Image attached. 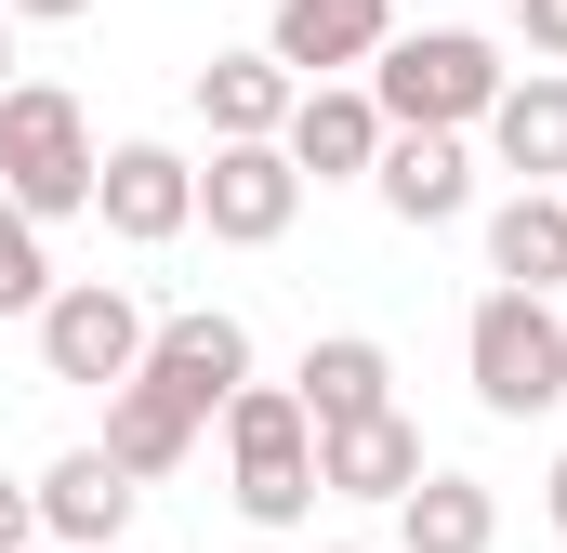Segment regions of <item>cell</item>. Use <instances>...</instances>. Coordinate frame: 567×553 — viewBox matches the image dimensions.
I'll list each match as a JSON object with an SVG mask.
<instances>
[{
	"label": "cell",
	"mask_w": 567,
	"mask_h": 553,
	"mask_svg": "<svg viewBox=\"0 0 567 553\" xmlns=\"http://www.w3.org/2000/svg\"><path fill=\"white\" fill-rule=\"evenodd\" d=\"M198 396H172V383H158V369H133V383H106V461H120V474H172V461H185V448H198Z\"/></svg>",
	"instance_id": "obj_12"
},
{
	"label": "cell",
	"mask_w": 567,
	"mask_h": 553,
	"mask_svg": "<svg viewBox=\"0 0 567 553\" xmlns=\"http://www.w3.org/2000/svg\"><path fill=\"white\" fill-rule=\"evenodd\" d=\"M383 133H396V119H383V106H370L357 80H303V93H290V119H278L290 171H317V185L370 171V158H383Z\"/></svg>",
	"instance_id": "obj_9"
},
{
	"label": "cell",
	"mask_w": 567,
	"mask_h": 553,
	"mask_svg": "<svg viewBox=\"0 0 567 553\" xmlns=\"http://www.w3.org/2000/svg\"><path fill=\"white\" fill-rule=\"evenodd\" d=\"M488 276H515V290H567V198H555V185H515V198L488 211Z\"/></svg>",
	"instance_id": "obj_17"
},
{
	"label": "cell",
	"mask_w": 567,
	"mask_h": 553,
	"mask_svg": "<svg viewBox=\"0 0 567 553\" xmlns=\"http://www.w3.org/2000/svg\"><path fill=\"white\" fill-rule=\"evenodd\" d=\"M40 541V488H27V474H0V553H27Z\"/></svg>",
	"instance_id": "obj_21"
},
{
	"label": "cell",
	"mask_w": 567,
	"mask_h": 553,
	"mask_svg": "<svg viewBox=\"0 0 567 553\" xmlns=\"http://www.w3.org/2000/svg\"><path fill=\"white\" fill-rule=\"evenodd\" d=\"M133 528V474L106 461V448H66L53 474H40V541H66V553H106Z\"/></svg>",
	"instance_id": "obj_14"
},
{
	"label": "cell",
	"mask_w": 567,
	"mask_h": 553,
	"mask_svg": "<svg viewBox=\"0 0 567 553\" xmlns=\"http://www.w3.org/2000/svg\"><path fill=\"white\" fill-rule=\"evenodd\" d=\"M53 303V251H40V211L0 198V316H40Z\"/></svg>",
	"instance_id": "obj_20"
},
{
	"label": "cell",
	"mask_w": 567,
	"mask_h": 553,
	"mask_svg": "<svg viewBox=\"0 0 567 553\" xmlns=\"http://www.w3.org/2000/svg\"><path fill=\"white\" fill-rule=\"evenodd\" d=\"M290 93H303V80H290L278 53H212V66H198V119H212V145H225V133H278Z\"/></svg>",
	"instance_id": "obj_19"
},
{
	"label": "cell",
	"mask_w": 567,
	"mask_h": 553,
	"mask_svg": "<svg viewBox=\"0 0 567 553\" xmlns=\"http://www.w3.org/2000/svg\"><path fill=\"white\" fill-rule=\"evenodd\" d=\"M290 396H303V421L330 435V421H357V409H396V356H383L370 330H330V343H303Z\"/></svg>",
	"instance_id": "obj_15"
},
{
	"label": "cell",
	"mask_w": 567,
	"mask_h": 553,
	"mask_svg": "<svg viewBox=\"0 0 567 553\" xmlns=\"http://www.w3.org/2000/svg\"><path fill=\"white\" fill-rule=\"evenodd\" d=\"M27 553H66V541H27Z\"/></svg>",
	"instance_id": "obj_27"
},
{
	"label": "cell",
	"mask_w": 567,
	"mask_h": 553,
	"mask_svg": "<svg viewBox=\"0 0 567 553\" xmlns=\"http://www.w3.org/2000/svg\"><path fill=\"white\" fill-rule=\"evenodd\" d=\"M145 330H158V316H145L120 276H80V290H53V303H40V369L106 396V383H133V369H145Z\"/></svg>",
	"instance_id": "obj_5"
},
{
	"label": "cell",
	"mask_w": 567,
	"mask_h": 553,
	"mask_svg": "<svg viewBox=\"0 0 567 553\" xmlns=\"http://www.w3.org/2000/svg\"><path fill=\"white\" fill-rule=\"evenodd\" d=\"M290 211H303V171H290L278 133H225V145H212V171H198V225H212L225 251H278Z\"/></svg>",
	"instance_id": "obj_6"
},
{
	"label": "cell",
	"mask_w": 567,
	"mask_h": 553,
	"mask_svg": "<svg viewBox=\"0 0 567 553\" xmlns=\"http://www.w3.org/2000/svg\"><path fill=\"white\" fill-rule=\"evenodd\" d=\"M383 40H396V0H278V27H265V53H278L290 80H343Z\"/></svg>",
	"instance_id": "obj_10"
},
{
	"label": "cell",
	"mask_w": 567,
	"mask_h": 553,
	"mask_svg": "<svg viewBox=\"0 0 567 553\" xmlns=\"http://www.w3.org/2000/svg\"><path fill=\"white\" fill-rule=\"evenodd\" d=\"M515 27H528V53H555V66H567V0H515Z\"/></svg>",
	"instance_id": "obj_22"
},
{
	"label": "cell",
	"mask_w": 567,
	"mask_h": 553,
	"mask_svg": "<svg viewBox=\"0 0 567 553\" xmlns=\"http://www.w3.org/2000/svg\"><path fill=\"white\" fill-rule=\"evenodd\" d=\"M462 369H475V409L488 421H542L567 396V316H555V290H488L475 316H462Z\"/></svg>",
	"instance_id": "obj_2"
},
{
	"label": "cell",
	"mask_w": 567,
	"mask_h": 553,
	"mask_svg": "<svg viewBox=\"0 0 567 553\" xmlns=\"http://www.w3.org/2000/svg\"><path fill=\"white\" fill-rule=\"evenodd\" d=\"M475 133L502 145V171H528V185H542V171H567V80H555V66L502 80V106H488Z\"/></svg>",
	"instance_id": "obj_18"
},
{
	"label": "cell",
	"mask_w": 567,
	"mask_h": 553,
	"mask_svg": "<svg viewBox=\"0 0 567 553\" xmlns=\"http://www.w3.org/2000/svg\"><path fill=\"white\" fill-rule=\"evenodd\" d=\"M330 553H370V541H330Z\"/></svg>",
	"instance_id": "obj_26"
},
{
	"label": "cell",
	"mask_w": 567,
	"mask_h": 553,
	"mask_svg": "<svg viewBox=\"0 0 567 553\" xmlns=\"http://www.w3.org/2000/svg\"><path fill=\"white\" fill-rule=\"evenodd\" d=\"M0 198L40 211V225L93 211V119H80L66 80H13L0 93Z\"/></svg>",
	"instance_id": "obj_4"
},
{
	"label": "cell",
	"mask_w": 567,
	"mask_h": 553,
	"mask_svg": "<svg viewBox=\"0 0 567 553\" xmlns=\"http://www.w3.org/2000/svg\"><path fill=\"white\" fill-rule=\"evenodd\" d=\"M225 461H238V514L251 528H303L330 488H317V421H303V396L290 383H238L225 396Z\"/></svg>",
	"instance_id": "obj_3"
},
{
	"label": "cell",
	"mask_w": 567,
	"mask_h": 553,
	"mask_svg": "<svg viewBox=\"0 0 567 553\" xmlns=\"http://www.w3.org/2000/svg\"><path fill=\"white\" fill-rule=\"evenodd\" d=\"M502 40H475V27H396L383 53H370V106L396 119V133H475L488 106H502Z\"/></svg>",
	"instance_id": "obj_1"
},
{
	"label": "cell",
	"mask_w": 567,
	"mask_h": 553,
	"mask_svg": "<svg viewBox=\"0 0 567 553\" xmlns=\"http://www.w3.org/2000/svg\"><path fill=\"white\" fill-rule=\"evenodd\" d=\"M410 474H423V435L396 409H357V421L317 435V488H330V501H396Z\"/></svg>",
	"instance_id": "obj_13"
},
{
	"label": "cell",
	"mask_w": 567,
	"mask_h": 553,
	"mask_svg": "<svg viewBox=\"0 0 567 553\" xmlns=\"http://www.w3.org/2000/svg\"><path fill=\"white\" fill-rule=\"evenodd\" d=\"M370 198H383L410 238L462 225V211H475V158H462V133H383V158H370Z\"/></svg>",
	"instance_id": "obj_8"
},
{
	"label": "cell",
	"mask_w": 567,
	"mask_h": 553,
	"mask_svg": "<svg viewBox=\"0 0 567 553\" xmlns=\"http://www.w3.org/2000/svg\"><path fill=\"white\" fill-rule=\"evenodd\" d=\"M502 541V501H488V488H475V474H410V488H396V553H488Z\"/></svg>",
	"instance_id": "obj_16"
},
{
	"label": "cell",
	"mask_w": 567,
	"mask_h": 553,
	"mask_svg": "<svg viewBox=\"0 0 567 553\" xmlns=\"http://www.w3.org/2000/svg\"><path fill=\"white\" fill-rule=\"evenodd\" d=\"M93 211H106V238L172 251V238L198 225V158H172V145H106V158H93Z\"/></svg>",
	"instance_id": "obj_7"
},
{
	"label": "cell",
	"mask_w": 567,
	"mask_h": 553,
	"mask_svg": "<svg viewBox=\"0 0 567 553\" xmlns=\"http://www.w3.org/2000/svg\"><path fill=\"white\" fill-rule=\"evenodd\" d=\"M555 528H567V448H555Z\"/></svg>",
	"instance_id": "obj_25"
},
{
	"label": "cell",
	"mask_w": 567,
	"mask_h": 553,
	"mask_svg": "<svg viewBox=\"0 0 567 553\" xmlns=\"http://www.w3.org/2000/svg\"><path fill=\"white\" fill-rule=\"evenodd\" d=\"M0 93H13V13H0Z\"/></svg>",
	"instance_id": "obj_24"
},
{
	"label": "cell",
	"mask_w": 567,
	"mask_h": 553,
	"mask_svg": "<svg viewBox=\"0 0 567 553\" xmlns=\"http://www.w3.org/2000/svg\"><path fill=\"white\" fill-rule=\"evenodd\" d=\"M0 13H13V27H80L93 0H0Z\"/></svg>",
	"instance_id": "obj_23"
},
{
	"label": "cell",
	"mask_w": 567,
	"mask_h": 553,
	"mask_svg": "<svg viewBox=\"0 0 567 553\" xmlns=\"http://www.w3.org/2000/svg\"><path fill=\"white\" fill-rule=\"evenodd\" d=\"M145 369H158L172 396H198V409H225V396L251 383V330H238L225 303H185V316H158V330H145Z\"/></svg>",
	"instance_id": "obj_11"
}]
</instances>
